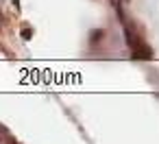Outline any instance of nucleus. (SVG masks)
I'll list each match as a JSON object with an SVG mask.
<instances>
[{
	"mask_svg": "<svg viewBox=\"0 0 159 144\" xmlns=\"http://www.w3.org/2000/svg\"><path fill=\"white\" fill-rule=\"evenodd\" d=\"M22 37H24V39H31V29H29V26L22 29Z\"/></svg>",
	"mask_w": 159,
	"mask_h": 144,
	"instance_id": "obj_1",
	"label": "nucleus"
},
{
	"mask_svg": "<svg viewBox=\"0 0 159 144\" xmlns=\"http://www.w3.org/2000/svg\"><path fill=\"white\" fill-rule=\"evenodd\" d=\"M113 2H118V0H113Z\"/></svg>",
	"mask_w": 159,
	"mask_h": 144,
	"instance_id": "obj_2",
	"label": "nucleus"
}]
</instances>
